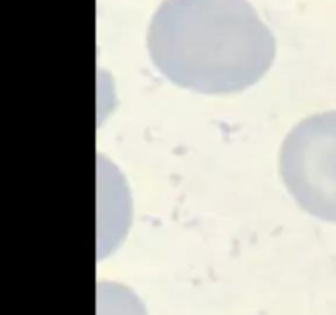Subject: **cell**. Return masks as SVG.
Listing matches in <instances>:
<instances>
[{
	"label": "cell",
	"instance_id": "obj_1",
	"mask_svg": "<svg viewBox=\"0 0 336 315\" xmlns=\"http://www.w3.org/2000/svg\"><path fill=\"white\" fill-rule=\"evenodd\" d=\"M148 48L166 79L215 95L256 84L274 59L271 33L241 0H169L152 20Z\"/></svg>",
	"mask_w": 336,
	"mask_h": 315
},
{
	"label": "cell",
	"instance_id": "obj_2",
	"mask_svg": "<svg viewBox=\"0 0 336 315\" xmlns=\"http://www.w3.org/2000/svg\"><path fill=\"white\" fill-rule=\"evenodd\" d=\"M281 174L305 212L336 222V110L305 118L290 130L281 149Z\"/></svg>",
	"mask_w": 336,
	"mask_h": 315
},
{
	"label": "cell",
	"instance_id": "obj_3",
	"mask_svg": "<svg viewBox=\"0 0 336 315\" xmlns=\"http://www.w3.org/2000/svg\"><path fill=\"white\" fill-rule=\"evenodd\" d=\"M100 299H99V315H146L143 312V307L141 304L133 297V294H126L125 304H118V309H116L115 304H110V297L107 296V292L102 289H99Z\"/></svg>",
	"mask_w": 336,
	"mask_h": 315
}]
</instances>
